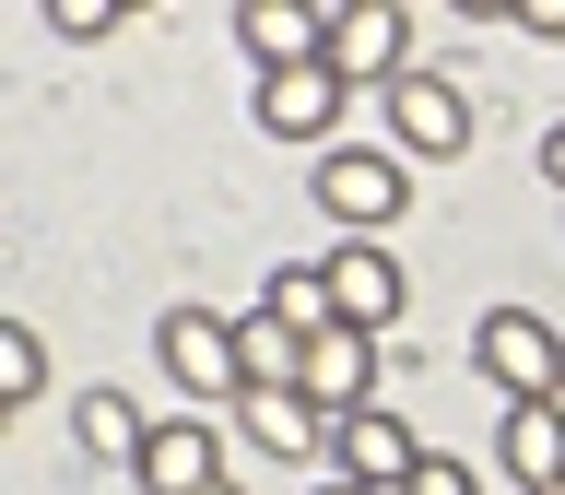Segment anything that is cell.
<instances>
[{
	"label": "cell",
	"instance_id": "6da1fadb",
	"mask_svg": "<svg viewBox=\"0 0 565 495\" xmlns=\"http://www.w3.org/2000/svg\"><path fill=\"white\" fill-rule=\"evenodd\" d=\"M471 366H483L507 401H565V330L542 307H483L471 318Z\"/></svg>",
	"mask_w": 565,
	"mask_h": 495
},
{
	"label": "cell",
	"instance_id": "7a4b0ae2",
	"mask_svg": "<svg viewBox=\"0 0 565 495\" xmlns=\"http://www.w3.org/2000/svg\"><path fill=\"white\" fill-rule=\"evenodd\" d=\"M153 354H166V378L189 389V401H247V343H236V318L166 307V318H153Z\"/></svg>",
	"mask_w": 565,
	"mask_h": 495
},
{
	"label": "cell",
	"instance_id": "3957f363",
	"mask_svg": "<svg viewBox=\"0 0 565 495\" xmlns=\"http://www.w3.org/2000/svg\"><path fill=\"white\" fill-rule=\"evenodd\" d=\"M318 212H330V224H353V236H377V224H401V212H413V166H401V154H377V141H342V154H318Z\"/></svg>",
	"mask_w": 565,
	"mask_h": 495
},
{
	"label": "cell",
	"instance_id": "277c9868",
	"mask_svg": "<svg viewBox=\"0 0 565 495\" xmlns=\"http://www.w3.org/2000/svg\"><path fill=\"white\" fill-rule=\"evenodd\" d=\"M388 130H401V166H448V154H471V95H459L448 71H401L388 83Z\"/></svg>",
	"mask_w": 565,
	"mask_h": 495
},
{
	"label": "cell",
	"instance_id": "5b68a950",
	"mask_svg": "<svg viewBox=\"0 0 565 495\" xmlns=\"http://www.w3.org/2000/svg\"><path fill=\"white\" fill-rule=\"evenodd\" d=\"M330 71L342 83H401L413 71V12L401 0H330Z\"/></svg>",
	"mask_w": 565,
	"mask_h": 495
},
{
	"label": "cell",
	"instance_id": "8992f818",
	"mask_svg": "<svg viewBox=\"0 0 565 495\" xmlns=\"http://www.w3.org/2000/svg\"><path fill=\"white\" fill-rule=\"evenodd\" d=\"M141 495H224V436H212V413H153V436H141Z\"/></svg>",
	"mask_w": 565,
	"mask_h": 495
},
{
	"label": "cell",
	"instance_id": "52a82bcc",
	"mask_svg": "<svg viewBox=\"0 0 565 495\" xmlns=\"http://www.w3.org/2000/svg\"><path fill=\"white\" fill-rule=\"evenodd\" d=\"M330 460H342V484H365V495H401V484L424 472L413 424L388 413V401H365V413H342V436H330Z\"/></svg>",
	"mask_w": 565,
	"mask_h": 495
},
{
	"label": "cell",
	"instance_id": "ba28073f",
	"mask_svg": "<svg viewBox=\"0 0 565 495\" xmlns=\"http://www.w3.org/2000/svg\"><path fill=\"white\" fill-rule=\"evenodd\" d=\"M342 95H353V83H342L330 60L259 71V130H271V141H330V130H342Z\"/></svg>",
	"mask_w": 565,
	"mask_h": 495
},
{
	"label": "cell",
	"instance_id": "9c48e42d",
	"mask_svg": "<svg viewBox=\"0 0 565 495\" xmlns=\"http://www.w3.org/2000/svg\"><path fill=\"white\" fill-rule=\"evenodd\" d=\"M247 48L259 71H307V60H330V12L318 0H236V24H224Z\"/></svg>",
	"mask_w": 565,
	"mask_h": 495
},
{
	"label": "cell",
	"instance_id": "30bf717a",
	"mask_svg": "<svg viewBox=\"0 0 565 495\" xmlns=\"http://www.w3.org/2000/svg\"><path fill=\"white\" fill-rule=\"evenodd\" d=\"M318 272H330V307H342V330H377V318H401V295H413V283H401V260H388L377 236H342Z\"/></svg>",
	"mask_w": 565,
	"mask_h": 495
},
{
	"label": "cell",
	"instance_id": "8fae6325",
	"mask_svg": "<svg viewBox=\"0 0 565 495\" xmlns=\"http://www.w3.org/2000/svg\"><path fill=\"white\" fill-rule=\"evenodd\" d=\"M307 401L330 424L365 413V401H377V330H318V343H307Z\"/></svg>",
	"mask_w": 565,
	"mask_h": 495
},
{
	"label": "cell",
	"instance_id": "7c38bea8",
	"mask_svg": "<svg viewBox=\"0 0 565 495\" xmlns=\"http://www.w3.org/2000/svg\"><path fill=\"white\" fill-rule=\"evenodd\" d=\"M494 460L519 472V495L565 484V401H507V424H494Z\"/></svg>",
	"mask_w": 565,
	"mask_h": 495
},
{
	"label": "cell",
	"instance_id": "4fadbf2b",
	"mask_svg": "<svg viewBox=\"0 0 565 495\" xmlns=\"http://www.w3.org/2000/svg\"><path fill=\"white\" fill-rule=\"evenodd\" d=\"M236 413H247V436H259V449H271V460H318V449H330V436H342V424L318 413L307 389H247Z\"/></svg>",
	"mask_w": 565,
	"mask_h": 495
},
{
	"label": "cell",
	"instance_id": "5bb4252c",
	"mask_svg": "<svg viewBox=\"0 0 565 495\" xmlns=\"http://www.w3.org/2000/svg\"><path fill=\"white\" fill-rule=\"evenodd\" d=\"M141 436H153V413H130L118 389H83V401H71V449H83V460H118V472H141Z\"/></svg>",
	"mask_w": 565,
	"mask_h": 495
},
{
	"label": "cell",
	"instance_id": "9a60e30c",
	"mask_svg": "<svg viewBox=\"0 0 565 495\" xmlns=\"http://www.w3.org/2000/svg\"><path fill=\"white\" fill-rule=\"evenodd\" d=\"M259 318H282L295 343H318V330H342V307H330V272H318V260H282V272L259 283Z\"/></svg>",
	"mask_w": 565,
	"mask_h": 495
},
{
	"label": "cell",
	"instance_id": "2e32d148",
	"mask_svg": "<svg viewBox=\"0 0 565 495\" xmlns=\"http://www.w3.org/2000/svg\"><path fill=\"white\" fill-rule=\"evenodd\" d=\"M35 389H47V343L24 318H0V401H35Z\"/></svg>",
	"mask_w": 565,
	"mask_h": 495
},
{
	"label": "cell",
	"instance_id": "e0dca14e",
	"mask_svg": "<svg viewBox=\"0 0 565 495\" xmlns=\"http://www.w3.org/2000/svg\"><path fill=\"white\" fill-rule=\"evenodd\" d=\"M47 35H83L95 48V35H118V0H47Z\"/></svg>",
	"mask_w": 565,
	"mask_h": 495
},
{
	"label": "cell",
	"instance_id": "ac0fdd59",
	"mask_svg": "<svg viewBox=\"0 0 565 495\" xmlns=\"http://www.w3.org/2000/svg\"><path fill=\"white\" fill-rule=\"evenodd\" d=\"M507 24L542 35V48H565V0H507Z\"/></svg>",
	"mask_w": 565,
	"mask_h": 495
},
{
	"label": "cell",
	"instance_id": "d6986e66",
	"mask_svg": "<svg viewBox=\"0 0 565 495\" xmlns=\"http://www.w3.org/2000/svg\"><path fill=\"white\" fill-rule=\"evenodd\" d=\"M401 495H471V472H459V460H436V449H424V472H413V484H401Z\"/></svg>",
	"mask_w": 565,
	"mask_h": 495
},
{
	"label": "cell",
	"instance_id": "ffe728a7",
	"mask_svg": "<svg viewBox=\"0 0 565 495\" xmlns=\"http://www.w3.org/2000/svg\"><path fill=\"white\" fill-rule=\"evenodd\" d=\"M542 177H554V189H565V118H554V130H542Z\"/></svg>",
	"mask_w": 565,
	"mask_h": 495
},
{
	"label": "cell",
	"instance_id": "44dd1931",
	"mask_svg": "<svg viewBox=\"0 0 565 495\" xmlns=\"http://www.w3.org/2000/svg\"><path fill=\"white\" fill-rule=\"evenodd\" d=\"M318 495H365V484H318Z\"/></svg>",
	"mask_w": 565,
	"mask_h": 495
},
{
	"label": "cell",
	"instance_id": "7402d4cb",
	"mask_svg": "<svg viewBox=\"0 0 565 495\" xmlns=\"http://www.w3.org/2000/svg\"><path fill=\"white\" fill-rule=\"evenodd\" d=\"M542 495H565V484H542Z\"/></svg>",
	"mask_w": 565,
	"mask_h": 495
},
{
	"label": "cell",
	"instance_id": "603a6c76",
	"mask_svg": "<svg viewBox=\"0 0 565 495\" xmlns=\"http://www.w3.org/2000/svg\"><path fill=\"white\" fill-rule=\"evenodd\" d=\"M224 495H236V484H224Z\"/></svg>",
	"mask_w": 565,
	"mask_h": 495
}]
</instances>
